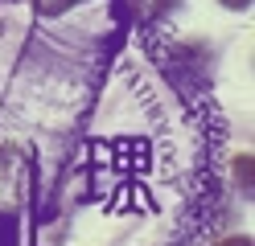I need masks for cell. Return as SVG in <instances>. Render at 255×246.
<instances>
[{"label": "cell", "instance_id": "obj_1", "mask_svg": "<svg viewBox=\"0 0 255 246\" xmlns=\"http://www.w3.org/2000/svg\"><path fill=\"white\" fill-rule=\"evenodd\" d=\"M132 4H136V16H140V21H152V16H161L173 0H132Z\"/></svg>", "mask_w": 255, "mask_h": 246}, {"label": "cell", "instance_id": "obj_2", "mask_svg": "<svg viewBox=\"0 0 255 246\" xmlns=\"http://www.w3.org/2000/svg\"><path fill=\"white\" fill-rule=\"evenodd\" d=\"M70 4H78V0H37V12H45V16H58V12H66Z\"/></svg>", "mask_w": 255, "mask_h": 246}, {"label": "cell", "instance_id": "obj_3", "mask_svg": "<svg viewBox=\"0 0 255 246\" xmlns=\"http://www.w3.org/2000/svg\"><path fill=\"white\" fill-rule=\"evenodd\" d=\"M218 246H251V238H227V242H218Z\"/></svg>", "mask_w": 255, "mask_h": 246}, {"label": "cell", "instance_id": "obj_4", "mask_svg": "<svg viewBox=\"0 0 255 246\" xmlns=\"http://www.w3.org/2000/svg\"><path fill=\"white\" fill-rule=\"evenodd\" d=\"M222 4H227V8H247L251 0H222Z\"/></svg>", "mask_w": 255, "mask_h": 246}]
</instances>
